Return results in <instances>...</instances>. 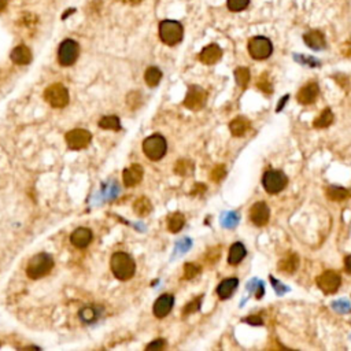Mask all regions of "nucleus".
<instances>
[{"mask_svg": "<svg viewBox=\"0 0 351 351\" xmlns=\"http://www.w3.org/2000/svg\"><path fill=\"white\" fill-rule=\"evenodd\" d=\"M52 268H54V259H52L51 255H48L46 253L36 254L28 262L26 274L32 280H39V278H43L47 274H50Z\"/></svg>", "mask_w": 351, "mask_h": 351, "instance_id": "1", "label": "nucleus"}, {"mask_svg": "<svg viewBox=\"0 0 351 351\" xmlns=\"http://www.w3.org/2000/svg\"><path fill=\"white\" fill-rule=\"evenodd\" d=\"M110 265H112L114 276L118 280H122V281L132 278L133 274H135V270H136L135 261L124 251H118V253L113 254Z\"/></svg>", "mask_w": 351, "mask_h": 351, "instance_id": "2", "label": "nucleus"}, {"mask_svg": "<svg viewBox=\"0 0 351 351\" xmlns=\"http://www.w3.org/2000/svg\"><path fill=\"white\" fill-rule=\"evenodd\" d=\"M183 25L177 21H166L161 22L159 25V37L166 46H175L183 40Z\"/></svg>", "mask_w": 351, "mask_h": 351, "instance_id": "3", "label": "nucleus"}, {"mask_svg": "<svg viewBox=\"0 0 351 351\" xmlns=\"http://www.w3.org/2000/svg\"><path fill=\"white\" fill-rule=\"evenodd\" d=\"M166 140L161 135H152V136L147 137L143 143V151H144L147 158L151 159V161L162 159L166 154Z\"/></svg>", "mask_w": 351, "mask_h": 351, "instance_id": "4", "label": "nucleus"}, {"mask_svg": "<svg viewBox=\"0 0 351 351\" xmlns=\"http://www.w3.org/2000/svg\"><path fill=\"white\" fill-rule=\"evenodd\" d=\"M44 99L54 108H63L69 104V91L62 84H52L44 92Z\"/></svg>", "mask_w": 351, "mask_h": 351, "instance_id": "5", "label": "nucleus"}, {"mask_svg": "<svg viewBox=\"0 0 351 351\" xmlns=\"http://www.w3.org/2000/svg\"><path fill=\"white\" fill-rule=\"evenodd\" d=\"M287 183V175L281 170H268L262 177V185L268 193L281 192Z\"/></svg>", "mask_w": 351, "mask_h": 351, "instance_id": "6", "label": "nucleus"}, {"mask_svg": "<svg viewBox=\"0 0 351 351\" xmlns=\"http://www.w3.org/2000/svg\"><path fill=\"white\" fill-rule=\"evenodd\" d=\"M249 52L251 58L257 60L268 59L272 52H273V46L268 37L264 36H257L249 41Z\"/></svg>", "mask_w": 351, "mask_h": 351, "instance_id": "7", "label": "nucleus"}, {"mask_svg": "<svg viewBox=\"0 0 351 351\" xmlns=\"http://www.w3.org/2000/svg\"><path fill=\"white\" fill-rule=\"evenodd\" d=\"M78 55H80V47L78 44L72 39H68L62 41L58 50V62L60 66H72V64L77 60Z\"/></svg>", "mask_w": 351, "mask_h": 351, "instance_id": "8", "label": "nucleus"}, {"mask_svg": "<svg viewBox=\"0 0 351 351\" xmlns=\"http://www.w3.org/2000/svg\"><path fill=\"white\" fill-rule=\"evenodd\" d=\"M64 139L70 150H82L90 146L92 135L86 129H73L66 133Z\"/></svg>", "mask_w": 351, "mask_h": 351, "instance_id": "9", "label": "nucleus"}, {"mask_svg": "<svg viewBox=\"0 0 351 351\" xmlns=\"http://www.w3.org/2000/svg\"><path fill=\"white\" fill-rule=\"evenodd\" d=\"M206 100H207V92L201 86L191 85L187 95H185L184 106L192 112H198V110L205 107Z\"/></svg>", "mask_w": 351, "mask_h": 351, "instance_id": "10", "label": "nucleus"}, {"mask_svg": "<svg viewBox=\"0 0 351 351\" xmlns=\"http://www.w3.org/2000/svg\"><path fill=\"white\" fill-rule=\"evenodd\" d=\"M316 281H317L318 288L324 294L330 295V294H335L340 288L342 278H340V274L334 272V270H326V272L318 276Z\"/></svg>", "mask_w": 351, "mask_h": 351, "instance_id": "11", "label": "nucleus"}, {"mask_svg": "<svg viewBox=\"0 0 351 351\" xmlns=\"http://www.w3.org/2000/svg\"><path fill=\"white\" fill-rule=\"evenodd\" d=\"M270 210L265 202H257L250 209V220L255 227H265L269 223Z\"/></svg>", "mask_w": 351, "mask_h": 351, "instance_id": "12", "label": "nucleus"}, {"mask_svg": "<svg viewBox=\"0 0 351 351\" xmlns=\"http://www.w3.org/2000/svg\"><path fill=\"white\" fill-rule=\"evenodd\" d=\"M318 94H320V86L316 82H309L306 85H303L298 92V102L300 104H312L316 102Z\"/></svg>", "mask_w": 351, "mask_h": 351, "instance_id": "13", "label": "nucleus"}, {"mask_svg": "<svg viewBox=\"0 0 351 351\" xmlns=\"http://www.w3.org/2000/svg\"><path fill=\"white\" fill-rule=\"evenodd\" d=\"M143 175H144V170L143 167L139 165V163H133L128 169L124 170V184L125 187H136L140 181L143 180Z\"/></svg>", "mask_w": 351, "mask_h": 351, "instance_id": "14", "label": "nucleus"}, {"mask_svg": "<svg viewBox=\"0 0 351 351\" xmlns=\"http://www.w3.org/2000/svg\"><path fill=\"white\" fill-rule=\"evenodd\" d=\"M174 303V298L173 295L165 294V295L159 296L154 303V314L157 318H165L171 312Z\"/></svg>", "mask_w": 351, "mask_h": 351, "instance_id": "15", "label": "nucleus"}, {"mask_svg": "<svg viewBox=\"0 0 351 351\" xmlns=\"http://www.w3.org/2000/svg\"><path fill=\"white\" fill-rule=\"evenodd\" d=\"M70 242L77 249H85L92 242V231L88 228H77L70 236Z\"/></svg>", "mask_w": 351, "mask_h": 351, "instance_id": "16", "label": "nucleus"}, {"mask_svg": "<svg viewBox=\"0 0 351 351\" xmlns=\"http://www.w3.org/2000/svg\"><path fill=\"white\" fill-rule=\"evenodd\" d=\"M221 56H223V50L217 44H210V46L202 50L199 59H201L202 63L214 64L221 59Z\"/></svg>", "mask_w": 351, "mask_h": 351, "instance_id": "17", "label": "nucleus"}, {"mask_svg": "<svg viewBox=\"0 0 351 351\" xmlns=\"http://www.w3.org/2000/svg\"><path fill=\"white\" fill-rule=\"evenodd\" d=\"M304 43L308 44V47H310L314 51H321L326 47L325 37L320 30H310L303 36Z\"/></svg>", "mask_w": 351, "mask_h": 351, "instance_id": "18", "label": "nucleus"}, {"mask_svg": "<svg viewBox=\"0 0 351 351\" xmlns=\"http://www.w3.org/2000/svg\"><path fill=\"white\" fill-rule=\"evenodd\" d=\"M237 286H239V280L237 278H227V280L221 281V284L217 288V294H218L221 299H228L236 291Z\"/></svg>", "mask_w": 351, "mask_h": 351, "instance_id": "19", "label": "nucleus"}, {"mask_svg": "<svg viewBox=\"0 0 351 351\" xmlns=\"http://www.w3.org/2000/svg\"><path fill=\"white\" fill-rule=\"evenodd\" d=\"M246 254H247V250H246L243 244L239 243V242L232 244V247L229 249V255H228V264L233 266L239 265L246 257Z\"/></svg>", "mask_w": 351, "mask_h": 351, "instance_id": "20", "label": "nucleus"}, {"mask_svg": "<svg viewBox=\"0 0 351 351\" xmlns=\"http://www.w3.org/2000/svg\"><path fill=\"white\" fill-rule=\"evenodd\" d=\"M249 129L250 122L246 117H236L235 120H232L231 124H229V130L235 137L244 136Z\"/></svg>", "mask_w": 351, "mask_h": 351, "instance_id": "21", "label": "nucleus"}, {"mask_svg": "<svg viewBox=\"0 0 351 351\" xmlns=\"http://www.w3.org/2000/svg\"><path fill=\"white\" fill-rule=\"evenodd\" d=\"M11 60L17 64H28L32 60V52L26 46H18L11 52Z\"/></svg>", "mask_w": 351, "mask_h": 351, "instance_id": "22", "label": "nucleus"}, {"mask_svg": "<svg viewBox=\"0 0 351 351\" xmlns=\"http://www.w3.org/2000/svg\"><path fill=\"white\" fill-rule=\"evenodd\" d=\"M133 211H135V214H137L139 217H147V215L151 214V211H152V203H151L150 199L146 196L137 198L136 201L133 202Z\"/></svg>", "mask_w": 351, "mask_h": 351, "instance_id": "23", "label": "nucleus"}, {"mask_svg": "<svg viewBox=\"0 0 351 351\" xmlns=\"http://www.w3.org/2000/svg\"><path fill=\"white\" fill-rule=\"evenodd\" d=\"M326 196L331 201H346L348 198H351V191L343 187H338V185H331L326 188Z\"/></svg>", "mask_w": 351, "mask_h": 351, "instance_id": "24", "label": "nucleus"}, {"mask_svg": "<svg viewBox=\"0 0 351 351\" xmlns=\"http://www.w3.org/2000/svg\"><path fill=\"white\" fill-rule=\"evenodd\" d=\"M298 265H299L298 255L296 254H290L287 258H284V259L278 262V269L281 272H286V273H294L298 269Z\"/></svg>", "mask_w": 351, "mask_h": 351, "instance_id": "25", "label": "nucleus"}, {"mask_svg": "<svg viewBox=\"0 0 351 351\" xmlns=\"http://www.w3.org/2000/svg\"><path fill=\"white\" fill-rule=\"evenodd\" d=\"M185 224V217L181 213H173L167 217V229L171 233H177L183 229Z\"/></svg>", "mask_w": 351, "mask_h": 351, "instance_id": "26", "label": "nucleus"}, {"mask_svg": "<svg viewBox=\"0 0 351 351\" xmlns=\"http://www.w3.org/2000/svg\"><path fill=\"white\" fill-rule=\"evenodd\" d=\"M144 80H146L147 85L151 86V88H155L162 80V72L158 68H154V66L148 68L146 70V74H144Z\"/></svg>", "mask_w": 351, "mask_h": 351, "instance_id": "27", "label": "nucleus"}, {"mask_svg": "<svg viewBox=\"0 0 351 351\" xmlns=\"http://www.w3.org/2000/svg\"><path fill=\"white\" fill-rule=\"evenodd\" d=\"M334 122V114H332V112H331V108H325L324 112L320 114V117H317L316 120H314V128L317 129H325L328 128L331 124Z\"/></svg>", "mask_w": 351, "mask_h": 351, "instance_id": "28", "label": "nucleus"}, {"mask_svg": "<svg viewBox=\"0 0 351 351\" xmlns=\"http://www.w3.org/2000/svg\"><path fill=\"white\" fill-rule=\"evenodd\" d=\"M99 126L102 129H107V130H120L121 122L120 118L116 116H107L103 117L102 120L99 121Z\"/></svg>", "mask_w": 351, "mask_h": 351, "instance_id": "29", "label": "nucleus"}, {"mask_svg": "<svg viewBox=\"0 0 351 351\" xmlns=\"http://www.w3.org/2000/svg\"><path fill=\"white\" fill-rule=\"evenodd\" d=\"M250 77H251V74H250V70L247 68H237L235 70L236 82L242 88H246V86L249 85Z\"/></svg>", "mask_w": 351, "mask_h": 351, "instance_id": "30", "label": "nucleus"}, {"mask_svg": "<svg viewBox=\"0 0 351 351\" xmlns=\"http://www.w3.org/2000/svg\"><path fill=\"white\" fill-rule=\"evenodd\" d=\"M193 171V163L188 159H181L175 163L174 173L179 175H189Z\"/></svg>", "mask_w": 351, "mask_h": 351, "instance_id": "31", "label": "nucleus"}, {"mask_svg": "<svg viewBox=\"0 0 351 351\" xmlns=\"http://www.w3.org/2000/svg\"><path fill=\"white\" fill-rule=\"evenodd\" d=\"M202 268L193 262H187L184 266V278L185 280H191V278H195L198 274L201 273Z\"/></svg>", "mask_w": 351, "mask_h": 351, "instance_id": "32", "label": "nucleus"}, {"mask_svg": "<svg viewBox=\"0 0 351 351\" xmlns=\"http://www.w3.org/2000/svg\"><path fill=\"white\" fill-rule=\"evenodd\" d=\"M257 85L258 88H259L262 92H265V94H272V91H273V85H272V81L269 80L268 73H264L259 76V80H258Z\"/></svg>", "mask_w": 351, "mask_h": 351, "instance_id": "33", "label": "nucleus"}, {"mask_svg": "<svg viewBox=\"0 0 351 351\" xmlns=\"http://www.w3.org/2000/svg\"><path fill=\"white\" fill-rule=\"evenodd\" d=\"M250 5V0H228V9L233 11V13H239L243 11L244 9H247V6Z\"/></svg>", "mask_w": 351, "mask_h": 351, "instance_id": "34", "label": "nucleus"}, {"mask_svg": "<svg viewBox=\"0 0 351 351\" xmlns=\"http://www.w3.org/2000/svg\"><path fill=\"white\" fill-rule=\"evenodd\" d=\"M80 317H81L82 321L92 322L96 320L98 314H96V310H95L92 306H86V308H84L81 312H80Z\"/></svg>", "mask_w": 351, "mask_h": 351, "instance_id": "35", "label": "nucleus"}, {"mask_svg": "<svg viewBox=\"0 0 351 351\" xmlns=\"http://www.w3.org/2000/svg\"><path fill=\"white\" fill-rule=\"evenodd\" d=\"M227 175V169L224 165H217V166L213 169L211 171V180L215 181V183H220L221 180H224V177Z\"/></svg>", "mask_w": 351, "mask_h": 351, "instance_id": "36", "label": "nucleus"}, {"mask_svg": "<svg viewBox=\"0 0 351 351\" xmlns=\"http://www.w3.org/2000/svg\"><path fill=\"white\" fill-rule=\"evenodd\" d=\"M201 302H202V296H198L196 299H193L192 302H189L188 304H185L183 314H184V316H189V314L198 312L199 308H201Z\"/></svg>", "mask_w": 351, "mask_h": 351, "instance_id": "37", "label": "nucleus"}, {"mask_svg": "<svg viewBox=\"0 0 351 351\" xmlns=\"http://www.w3.org/2000/svg\"><path fill=\"white\" fill-rule=\"evenodd\" d=\"M334 310H336L338 313H348L351 310L350 303L347 300H338V302H334L332 304Z\"/></svg>", "mask_w": 351, "mask_h": 351, "instance_id": "38", "label": "nucleus"}, {"mask_svg": "<svg viewBox=\"0 0 351 351\" xmlns=\"http://www.w3.org/2000/svg\"><path fill=\"white\" fill-rule=\"evenodd\" d=\"M221 247H214V249H210L209 251H207V254H206V259L210 262V264H214V262H217V259H218L220 257H221Z\"/></svg>", "mask_w": 351, "mask_h": 351, "instance_id": "39", "label": "nucleus"}, {"mask_svg": "<svg viewBox=\"0 0 351 351\" xmlns=\"http://www.w3.org/2000/svg\"><path fill=\"white\" fill-rule=\"evenodd\" d=\"M270 281H272V284H273V288L276 290V292H277V295H283L284 292L288 291V288L280 283L278 280H276V278L270 277Z\"/></svg>", "mask_w": 351, "mask_h": 351, "instance_id": "40", "label": "nucleus"}, {"mask_svg": "<svg viewBox=\"0 0 351 351\" xmlns=\"http://www.w3.org/2000/svg\"><path fill=\"white\" fill-rule=\"evenodd\" d=\"M244 321L250 324V325H262L264 324V321H262V318L259 316H250V317L244 318Z\"/></svg>", "mask_w": 351, "mask_h": 351, "instance_id": "41", "label": "nucleus"}, {"mask_svg": "<svg viewBox=\"0 0 351 351\" xmlns=\"http://www.w3.org/2000/svg\"><path fill=\"white\" fill-rule=\"evenodd\" d=\"M163 347H165V342H163L162 339H158V340H155V342L150 343V344L147 346V350H152V348H158V350H162Z\"/></svg>", "mask_w": 351, "mask_h": 351, "instance_id": "42", "label": "nucleus"}, {"mask_svg": "<svg viewBox=\"0 0 351 351\" xmlns=\"http://www.w3.org/2000/svg\"><path fill=\"white\" fill-rule=\"evenodd\" d=\"M236 224H237V215L233 214V213H231V214L228 215V221L225 223V225L227 227H235Z\"/></svg>", "mask_w": 351, "mask_h": 351, "instance_id": "43", "label": "nucleus"}, {"mask_svg": "<svg viewBox=\"0 0 351 351\" xmlns=\"http://www.w3.org/2000/svg\"><path fill=\"white\" fill-rule=\"evenodd\" d=\"M206 191V185L205 184H196L195 185V189H193V195H196V193H202L205 192Z\"/></svg>", "mask_w": 351, "mask_h": 351, "instance_id": "44", "label": "nucleus"}, {"mask_svg": "<svg viewBox=\"0 0 351 351\" xmlns=\"http://www.w3.org/2000/svg\"><path fill=\"white\" fill-rule=\"evenodd\" d=\"M344 269H346L347 273L351 274V255H348V257L344 259Z\"/></svg>", "mask_w": 351, "mask_h": 351, "instance_id": "45", "label": "nucleus"}, {"mask_svg": "<svg viewBox=\"0 0 351 351\" xmlns=\"http://www.w3.org/2000/svg\"><path fill=\"white\" fill-rule=\"evenodd\" d=\"M288 99H290V96H288V95H286V96H283V98H281V100H280V103H278V106H277V112H281V108H283L284 104L288 102Z\"/></svg>", "mask_w": 351, "mask_h": 351, "instance_id": "46", "label": "nucleus"}, {"mask_svg": "<svg viewBox=\"0 0 351 351\" xmlns=\"http://www.w3.org/2000/svg\"><path fill=\"white\" fill-rule=\"evenodd\" d=\"M7 3H9V0H0V11H3L7 7Z\"/></svg>", "mask_w": 351, "mask_h": 351, "instance_id": "47", "label": "nucleus"}, {"mask_svg": "<svg viewBox=\"0 0 351 351\" xmlns=\"http://www.w3.org/2000/svg\"><path fill=\"white\" fill-rule=\"evenodd\" d=\"M122 2H125V3H129V5H139L142 0H122Z\"/></svg>", "mask_w": 351, "mask_h": 351, "instance_id": "48", "label": "nucleus"}]
</instances>
